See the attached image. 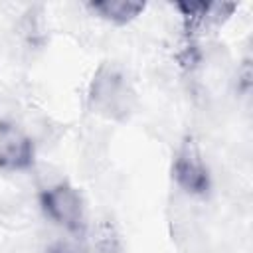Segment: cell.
I'll return each instance as SVG.
<instances>
[{"instance_id":"6da1fadb","label":"cell","mask_w":253,"mask_h":253,"mask_svg":"<svg viewBox=\"0 0 253 253\" xmlns=\"http://www.w3.org/2000/svg\"><path fill=\"white\" fill-rule=\"evenodd\" d=\"M89 109L109 121H125L136 103V93L132 89L126 73L115 63H103L93 73L87 91Z\"/></svg>"},{"instance_id":"7a4b0ae2","label":"cell","mask_w":253,"mask_h":253,"mask_svg":"<svg viewBox=\"0 0 253 253\" xmlns=\"http://www.w3.org/2000/svg\"><path fill=\"white\" fill-rule=\"evenodd\" d=\"M40 208L47 219L75 237H83L87 231V211L83 196L67 182H57L43 188L38 196Z\"/></svg>"},{"instance_id":"8992f818","label":"cell","mask_w":253,"mask_h":253,"mask_svg":"<svg viewBox=\"0 0 253 253\" xmlns=\"http://www.w3.org/2000/svg\"><path fill=\"white\" fill-rule=\"evenodd\" d=\"M93 245L97 253H123V245H121V237L115 229V225L111 221H99L95 227V237H93Z\"/></svg>"},{"instance_id":"277c9868","label":"cell","mask_w":253,"mask_h":253,"mask_svg":"<svg viewBox=\"0 0 253 253\" xmlns=\"http://www.w3.org/2000/svg\"><path fill=\"white\" fill-rule=\"evenodd\" d=\"M36 148L28 134L14 126L0 130V170L2 172H26L34 166Z\"/></svg>"},{"instance_id":"52a82bcc","label":"cell","mask_w":253,"mask_h":253,"mask_svg":"<svg viewBox=\"0 0 253 253\" xmlns=\"http://www.w3.org/2000/svg\"><path fill=\"white\" fill-rule=\"evenodd\" d=\"M43 253H83V249L77 247L75 243H69V241H55Z\"/></svg>"},{"instance_id":"3957f363","label":"cell","mask_w":253,"mask_h":253,"mask_svg":"<svg viewBox=\"0 0 253 253\" xmlns=\"http://www.w3.org/2000/svg\"><path fill=\"white\" fill-rule=\"evenodd\" d=\"M172 178L182 192L194 198H204L211 190L210 168L192 134L184 136L176 148L172 160Z\"/></svg>"},{"instance_id":"5b68a950","label":"cell","mask_w":253,"mask_h":253,"mask_svg":"<svg viewBox=\"0 0 253 253\" xmlns=\"http://www.w3.org/2000/svg\"><path fill=\"white\" fill-rule=\"evenodd\" d=\"M85 6L97 18L111 22L115 26H125L146 10V4L138 0H95L87 2Z\"/></svg>"}]
</instances>
